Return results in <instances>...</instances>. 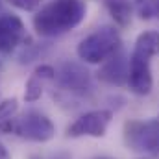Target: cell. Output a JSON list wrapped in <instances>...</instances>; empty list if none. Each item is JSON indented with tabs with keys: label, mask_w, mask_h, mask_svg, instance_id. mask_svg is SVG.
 I'll return each mask as SVG.
<instances>
[{
	"label": "cell",
	"mask_w": 159,
	"mask_h": 159,
	"mask_svg": "<svg viewBox=\"0 0 159 159\" xmlns=\"http://www.w3.org/2000/svg\"><path fill=\"white\" fill-rule=\"evenodd\" d=\"M11 133L26 141L46 143L56 135V126L46 115L39 111H26L22 115H17Z\"/></svg>",
	"instance_id": "5b68a950"
},
{
	"label": "cell",
	"mask_w": 159,
	"mask_h": 159,
	"mask_svg": "<svg viewBox=\"0 0 159 159\" xmlns=\"http://www.w3.org/2000/svg\"><path fill=\"white\" fill-rule=\"evenodd\" d=\"M113 119V113L109 109H94L80 115L69 128V137H104Z\"/></svg>",
	"instance_id": "8992f818"
},
{
	"label": "cell",
	"mask_w": 159,
	"mask_h": 159,
	"mask_svg": "<svg viewBox=\"0 0 159 159\" xmlns=\"http://www.w3.org/2000/svg\"><path fill=\"white\" fill-rule=\"evenodd\" d=\"M13 7L17 9H22V11H35L37 7L43 6L44 0H7Z\"/></svg>",
	"instance_id": "5bb4252c"
},
{
	"label": "cell",
	"mask_w": 159,
	"mask_h": 159,
	"mask_svg": "<svg viewBox=\"0 0 159 159\" xmlns=\"http://www.w3.org/2000/svg\"><path fill=\"white\" fill-rule=\"evenodd\" d=\"M124 144L133 152L159 156V120H128L124 124Z\"/></svg>",
	"instance_id": "277c9868"
},
{
	"label": "cell",
	"mask_w": 159,
	"mask_h": 159,
	"mask_svg": "<svg viewBox=\"0 0 159 159\" xmlns=\"http://www.w3.org/2000/svg\"><path fill=\"white\" fill-rule=\"evenodd\" d=\"M19 115V102L17 98H7L0 102V133H11L13 124Z\"/></svg>",
	"instance_id": "7c38bea8"
},
{
	"label": "cell",
	"mask_w": 159,
	"mask_h": 159,
	"mask_svg": "<svg viewBox=\"0 0 159 159\" xmlns=\"http://www.w3.org/2000/svg\"><path fill=\"white\" fill-rule=\"evenodd\" d=\"M26 39V26L15 13H0V54L15 52Z\"/></svg>",
	"instance_id": "52a82bcc"
},
{
	"label": "cell",
	"mask_w": 159,
	"mask_h": 159,
	"mask_svg": "<svg viewBox=\"0 0 159 159\" xmlns=\"http://www.w3.org/2000/svg\"><path fill=\"white\" fill-rule=\"evenodd\" d=\"M106 7H107L111 19L119 26H128L129 24L131 11H133L131 0H106Z\"/></svg>",
	"instance_id": "8fae6325"
},
{
	"label": "cell",
	"mask_w": 159,
	"mask_h": 159,
	"mask_svg": "<svg viewBox=\"0 0 159 159\" xmlns=\"http://www.w3.org/2000/svg\"><path fill=\"white\" fill-rule=\"evenodd\" d=\"M0 69H2V65H0Z\"/></svg>",
	"instance_id": "2e32d148"
},
{
	"label": "cell",
	"mask_w": 159,
	"mask_h": 159,
	"mask_svg": "<svg viewBox=\"0 0 159 159\" xmlns=\"http://www.w3.org/2000/svg\"><path fill=\"white\" fill-rule=\"evenodd\" d=\"M0 13H2V11H0Z\"/></svg>",
	"instance_id": "e0dca14e"
},
{
	"label": "cell",
	"mask_w": 159,
	"mask_h": 159,
	"mask_svg": "<svg viewBox=\"0 0 159 159\" xmlns=\"http://www.w3.org/2000/svg\"><path fill=\"white\" fill-rule=\"evenodd\" d=\"M56 78V70L50 65H41L34 70V74L26 81V91H24V100L26 102H35L39 100L44 89L46 81H52Z\"/></svg>",
	"instance_id": "ba28073f"
},
{
	"label": "cell",
	"mask_w": 159,
	"mask_h": 159,
	"mask_svg": "<svg viewBox=\"0 0 159 159\" xmlns=\"http://www.w3.org/2000/svg\"><path fill=\"white\" fill-rule=\"evenodd\" d=\"M159 54V32L148 30L143 32L135 44L128 61V87L131 93L144 96L150 94L154 87L152 78V57Z\"/></svg>",
	"instance_id": "7a4b0ae2"
},
{
	"label": "cell",
	"mask_w": 159,
	"mask_h": 159,
	"mask_svg": "<svg viewBox=\"0 0 159 159\" xmlns=\"http://www.w3.org/2000/svg\"><path fill=\"white\" fill-rule=\"evenodd\" d=\"M120 44H122V39L119 32L113 26H102L80 41L76 54L81 61L98 65L113 57L120 50Z\"/></svg>",
	"instance_id": "3957f363"
},
{
	"label": "cell",
	"mask_w": 159,
	"mask_h": 159,
	"mask_svg": "<svg viewBox=\"0 0 159 159\" xmlns=\"http://www.w3.org/2000/svg\"><path fill=\"white\" fill-rule=\"evenodd\" d=\"M0 159H11L9 157V154H7V150H6V146L0 143Z\"/></svg>",
	"instance_id": "9a60e30c"
},
{
	"label": "cell",
	"mask_w": 159,
	"mask_h": 159,
	"mask_svg": "<svg viewBox=\"0 0 159 159\" xmlns=\"http://www.w3.org/2000/svg\"><path fill=\"white\" fill-rule=\"evenodd\" d=\"M61 83L69 91L85 93L89 89V76L85 70H81L76 65H65L61 70Z\"/></svg>",
	"instance_id": "30bf717a"
},
{
	"label": "cell",
	"mask_w": 159,
	"mask_h": 159,
	"mask_svg": "<svg viewBox=\"0 0 159 159\" xmlns=\"http://www.w3.org/2000/svg\"><path fill=\"white\" fill-rule=\"evenodd\" d=\"M98 78L107 81V83H122L124 80L128 81V65H124L119 52L106 61V65L98 72Z\"/></svg>",
	"instance_id": "9c48e42d"
},
{
	"label": "cell",
	"mask_w": 159,
	"mask_h": 159,
	"mask_svg": "<svg viewBox=\"0 0 159 159\" xmlns=\"http://www.w3.org/2000/svg\"><path fill=\"white\" fill-rule=\"evenodd\" d=\"M85 15L83 0H50L35 11L32 22L41 37H57L80 26Z\"/></svg>",
	"instance_id": "6da1fadb"
},
{
	"label": "cell",
	"mask_w": 159,
	"mask_h": 159,
	"mask_svg": "<svg viewBox=\"0 0 159 159\" xmlns=\"http://www.w3.org/2000/svg\"><path fill=\"white\" fill-rule=\"evenodd\" d=\"M133 9L143 20L159 19V0H133Z\"/></svg>",
	"instance_id": "4fadbf2b"
}]
</instances>
